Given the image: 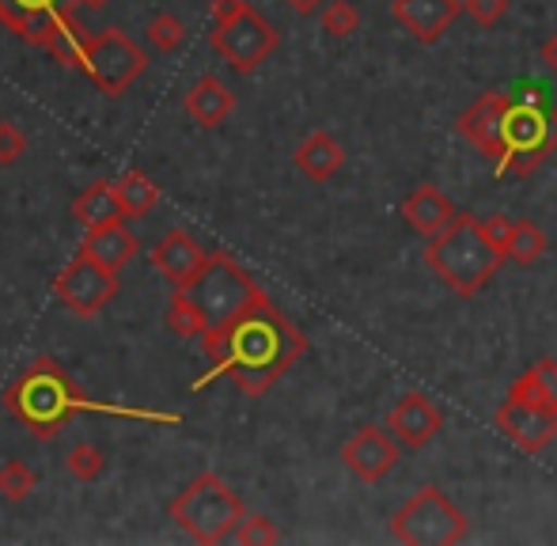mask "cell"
I'll list each match as a JSON object with an SVG mask.
<instances>
[{"label":"cell","instance_id":"1","mask_svg":"<svg viewBox=\"0 0 557 546\" xmlns=\"http://www.w3.org/2000/svg\"><path fill=\"white\" fill-rule=\"evenodd\" d=\"M201 349L216 376H227L243 395L258 399L308 353V338L258 288L235 315L201 334Z\"/></svg>","mask_w":557,"mask_h":546},{"label":"cell","instance_id":"2","mask_svg":"<svg viewBox=\"0 0 557 546\" xmlns=\"http://www.w3.org/2000/svg\"><path fill=\"white\" fill-rule=\"evenodd\" d=\"M425 266L433 270L455 296L470 300V296H478L493 277H497V270L505 266V255H500L497 244L485 236L482 216L459 213L441 236L429 239Z\"/></svg>","mask_w":557,"mask_h":546},{"label":"cell","instance_id":"3","mask_svg":"<svg viewBox=\"0 0 557 546\" xmlns=\"http://www.w3.org/2000/svg\"><path fill=\"white\" fill-rule=\"evenodd\" d=\"M247 509H243L239 494L221 479V474L206 471L171 501V520L201 546H216L232 539L235 528L243 524Z\"/></svg>","mask_w":557,"mask_h":546},{"label":"cell","instance_id":"4","mask_svg":"<svg viewBox=\"0 0 557 546\" xmlns=\"http://www.w3.org/2000/svg\"><path fill=\"white\" fill-rule=\"evenodd\" d=\"M500 160L497 175H531L539 163L557 148V111L543 107L539 99H512L505 111V134H500Z\"/></svg>","mask_w":557,"mask_h":546},{"label":"cell","instance_id":"5","mask_svg":"<svg viewBox=\"0 0 557 546\" xmlns=\"http://www.w3.org/2000/svg\"><path fill=\"white\" fill-rule=\"evenodd\" d=\"M470 532V520L441 486H421L391 517V535L406 546H455Z\"/></svg>","mask_w":557,"mask_h":546},{"label":"cell","instance_id":"6","mask_svg":"<svg viewBox=\"0 0 557 546\" xmlns=\"http://www.w3.org/2000/svg\"><path fill=\"white\" fill-rule=\"evenodd\" d=\"M69 65H76L103 96H122L133 80L148 69V58L125 30H103V35H76Z\"/></svg>","mask_w":557,"mask_h":546},{"label":"cell","instance_id":"7","mask_svg":"<svg viewBox=\"0 0 557 546\" xmlns=\"http://www.w3.org/2000/svg\"><path fill=\"white\" fill-rule=\"evenodd\" d=\"M84 402V395L73 387V380L58 369V364H42L30 376H23L20 384L8 392V407L15 410V418L27 421L38 436H50L65 425V418Z\"/></svg>","mask_w":557,"mask_h":546},{"label":"cell","instance_id":"8","mask_svg":"<svg viewBox=\"0 0 557 546\" xmlns=\"http://www.w3.org/2000/svg\"><path fill=\"white\" fill-rule=\"evenodd\" d=\"M76 4L81 0H0V23L23 42L53 50V58L69 65V53L76 42Z\"/></svg>","mask_w":557,"mask_h":546},{"label":"cell","instance_id":"9","mask_svg":"<svg viewBox=\"0 0 557 546\" xmlns=\"http://www.w3.org/2000/svg\"><path fill=\"white\" fill-rule=\"evenodd\" d=\"M277 42L281 35L273 30V23L250 4L239 15H232V20L213 23V50L221 53L235 73H255L277 50Z\"/></svg>","mask_w":557,"mask_h":546},{"label":"cell","instance_id":"10","mask_svg":"<svg viewBox=\"0 0 557 546\" xmlns=\"http://www.w3.org/2000/svg\"><path fill=\"white\" fill-rule=\"evenodd\" d=\"M255 293H258L255 277H250L243 266H235L224 251L209 255L206 273H201L198 285L190 288V296L209 315V326H216V323H224L227 315H235V311H239Z\"/></svg>","mask_w":557,"mask_h":546},{"label":"cell","instance_id":"11","mask_svg":"<svg viewBox=\"0 0 557 546\" xmlns=\"http://www.w3.org/2000/svg\"><path fill=\"white\" fill-rule=\"evenodd\" d=\"M53 293L73 315H96L117 296V273L81 251L53 277Z\"/></svg>","mask_w":557,"mask_h":546},{"label":"cell","instance_id":"12","mask_svg":"<svg viewBox=\"0 0 557 546\" xmlns=\"http://www.w3.org/2000/svg\"><path fill=\"white\" fill-rule=\"evenodd\" d=\"M403 444L391 436L387 425H360L349 440L342 444V463L364 486H380L391 471L398 467Z\"/></svg>","mask_w":557,"mask_h":546},{"label":"cell","instance_id":"13","mask_svg":"<svg viewBox=\"0 0 557 546\" xmlns=\"http://www.w3.org/2000/svg\"><path fill=\"white\" fill-rule=\"evenodd\" d=\"M493 425L508 436L520 451L539 456L557 436V402H523L508 395L493 413Z\"/></svg>","mask_w":557,"mask_h":546},{"label":"cell","instance_id":"14","mask_svg":"<svg viewBox=\"0 0 557 546\" xmlns=\"http://www.w3.org/2000/svg\"><path fill=\"white\" fill-rule=\"evenodd\" d=\"M152 266L160 270V277L168 281L175 293H190L209 266V255L190 232L171 228L168 236L152 247Z\"/></svg>","mask_w":557,"mask_h":546},{"label":"cell","instance_id":"15","mask_svg":"<svg viewBox=\"0 0 557 546\" xmlns=\"http://www.w3.org/2000/svg\"><path fill=\"white\" fill-rule=\"evenodd\" d=\"M512 103V96L505 91H482L467 111L455 119V134L478 148L490 160H500V134H505V111Z\"/></svg>","mask_w":557,"mask_h":546},{"label":"cell","instance_id":"16","mask_svg":"<svg viewBox=\"0 0 557 546\" xmlns=\"http://www.w3.org/2000/svg\"><path fill=\"white\" fill-rule=\"evenodd\" d=\"M387 429L403 448L418 451L425 444H433L444 429V410L436 407L429 395L406 392L403 399H395V407L387 410Z\"/></svg>","mask_w":557,"mask_h":546},{"label":"cell","instance_id":"17","mask_svg":"<svg viewBox=\"0 0 557 546\" xmlns=\"http://www.w3.org/2000/svg\"><path fill=\"white\" fill-rule=\"evenodd\" d=\"M462 12V0H391V15L395 23L413 35L421 46H433L447 35Z\"/></svg>","mask_w":557,"mask_h":546},{"label":"cell","instance_id":"18","mask_svg":"<svg viewBox=\"0 0 557 546\" xmlns=\"http://www.w3.org/2000/svg\"><path fill=\"white\" fill-rule=\"evenodd\" d=\"M455 216H459L455 201L447 198L441 186H433V183L413 186V190L403 198V221L410 224L418 236H425V239L441 236V232L455 221Z\"/></svg>","mask_w":557,"mask_h":546},{"label":"cell","instance_id":"19","mask_svg":"<svg viewBox=\"0 0 557 546\" xmlns=\"http://www.w3.org/2000/svg\"><path fill=\"white\" fill-rule=\"evenodd\" d=\"M293 163L311 183H331L337 171L345 167V148L337 145V137L326 134V129H311V134L296 145Z\"/></svg>","mask_w":557,"mask_h":546},{"label":"cell","instance_id":"20","mask_svg":"<svg viewBox=\"0 0 557 546\" xmlns=\"http://www.w3.org/2000/svg\"><path fill=\"white\" fill-rule=\"evenodd\" d=\"M183 107L198 126L216 129V126H224L227 114L235 111V96L221 76H201V80H194V88L186 91Z\"/></svg>","mask_w":557,"mask_h":546},{"label":"cell","instance_id":"21","mask_svg":"<svg viewBox=\"0 0 557 546\" xmlns=\"http://www.w3.org/2000/svg\"><path fill=\"white\" fill-rule=\"evenodd\" d=\"M73 216L81 221L84 232H96V228H107V224L125 221V209H122V201H117L114 183H91L88 190L73 201Z\"/></svg>","mask_w":557,"mask_h":546},{"label":"cell","instance_id":"22","mask_svg":"<svg viewBox=\"0 0 557 546\" xmlns=\"http://www.w3.org/2000/svg\"><path fill=\"white\" fill-rule=\"evenodd\" d=\"M84 255H91L96 262H103L107 270H122L125 262H133V255H137V239H133V232L125 228L122 221L117 224H107V228H96L84 236Z\"/></svg>","mask_w":557,"mask_h":546},{"label":"cell","instance_id":"23","mask_svg":"<svg viewBox=\"0 0 557 546\" xmlns=\"http://www.w3.org/2000/svg\"><path fill=\"white\" fill-rule=\"evenodd\" d=\"M546 247H550V239L535 221H512L505 239V259L516 262V266H535L546 255Z\"/></svg>","mask_w":557,"mask_h":546},{"label":"cell","instance_id":"24","mask_svg":"<svg viewBox=\"0 0 557 546\" xmlns=\"http://www.w3.org/2000/svg\"><path fill=\"white\" fill-rule=\"evenodd\" d=\"M117 201H122L125 216H148L156 206H160V186L145 175V171H125L114 183Z\"/></svg>","mask_w":557,"mask_h":546},{"label":"cell","instance_id":"25","mask_svg":"<svg viewBox=\"0 0 557 546\" xmlns=\"http://www.w3.org/2000/svg\"><path fill=\"white\" fill-rule=\"evenodd\" d=\"M508 395L523 402H557V361L543 357L535 369H528L523 376L512 380Z\"/></svg>","mask_w":557,"mask_h":546},{"label":"cell","instance_id":"26","mask_svg":"<svg viewBox=\"0 0 557 546\" xmlns=\"http://www.w3.org/2000/svg\"><path fill=\"white\" fill-rule=\"evenodd\" d=\"M168 326L178 338H201L209 331V315L190 293H171L168 300Z\"/></svg>","mask_w":557,"mask_h":546},{"label":"cell","instance_id":"27","mask_svg":"<svg viewBox=\"0 0 557 546\" xmlns=\"http://www.w3.org/2000/svg\"><path fill=\"white\" fill-rule=\"evenodd\" d=\"M319 20H323V30L331 38H352L360 30V12H357V4L352 0H326L323 4V12H319Z\"/></svg>","mask_w":557,"mask_h":546},{"label":"cell","instance_id":"28","mask_svg":"<svg viewBox=\"0 0 557 546\" xmlns=\"http://www.w3.org/2000/svg\"><path fill=\"white\" fill-rule=\"evenodd\" d=\"M35 486H38V474L30 471L23 459H8V463L0 467V497H4V501H23V497H30Z\"/></svg>","mask_w":557,"mask_h":546},{"label":"cell","instance_id":"29","mask_svg":"<svg viewBox=\"0 0 557 546\" xmlns=\"http://www.w3.org/2000/svg\"><path fill=\"white\" fill-rule=\"evenodd\" d=\"M65 467L76 482H96L99 474L107 471V456H103V448H96V444H76V448L69 451Z\"/></svg>","mask_w":557,"mask_h":546},{"label":"cell","instance_id":"30","mask_svg":"<svg viewBox=\"0 0 557 546\" xmlns=\"http://www.w3.org/2000/svg\"><path fill=\"white\" fill-rule=\"evenodd\" d=\"M148 42L156 46V50H163V53H171V50H178L183 46V38H186V27H183V20H175L171 12H160L152 23H148Z\"/></svg>","mask_w":557,"mask_h":546},{"label":"cell","instance_id":"31","mask_svg":"<svg viewBox=\"0 0 557 546\" xmlns=\"http://www.w3.org/2000/svg\"><path fill=\"white\" fill-rule=\"evenodd\" d=\"M277 539H281V532L273 528L270 517H262V512H247L243 524L235 528V543H243V546H273Z\"/></svg>","mask_w":557,"mask_h":546},{"label":"cell","instance_id":"32","mask_svg":"<svg viewBox=\"0 0 557 546\" xmlns=\"http://www.w3.org/2000/svg\"><path fill=\"white\" fill-rule=\"evenodd\" d=\"M508 8H512V0H462V12H467L478 27H497L508 15Z\"/></svg>","mask_w":557,"mask_h":546},{"label":"cell","instance_id":"33","mask_svg":"<svg viewBox=\"0 0 557 546\" xmlns=\"http://www.w3.org/2000/svg\"><path fill=\"white\" fill-rule=\"evenodd\" d=\"M23 152H27V137H23V129L12 126V122H0V167H12Z\"/></svg>","mask_w":557,"mask_h":546},{"label":"cell","instance_id":"34","mask_svg":"<svg viewBox=\"0 0 557 546\" xmlns=\"http://www.w3.org/2000/svg\"><path fill=\"white\" fill-rule=\"evenodd\" d=\"M482 228H485V236L497 244V251L505 255V239H508V228H512V216H508V213H490V216H482Z\"/></svg>","mask_w":557,"mask_h":546},{"label":"cell","instance_id":"35","mask_svg":"<svg viewBox=\"0 0 557 546\" xmlns=\"http://www.w3.org/2000/svg\"><path fill=\"white\" fill-rule=\"evenodd\" d=\"M247 8V0H213V23H224L232 15H239Z\"/></svg>","mask_w":557,"mask_h":546},{"label":"cell","instance_id":"36","mask_svg":"<svg viewBox=\"0 0 557 546\" xmlns=\"http://www.w3.org/2000/svg\"><path fill=\"white\" fill-rule=\"evenodd\" d=\"M539 61L546 65V73H554L557 76V30L550 38H546L543 46H539Z\"/></svg>","mask_w":557,"mask_h":546},{"label":"cell","instance_id":"37","mask_svg":"<svg viewBox=\"0 0 557 546\" xmlns=\"http://www.w3.org/2000/svg\"><path fill=\"white\" fill-rule=\"evenodd\" d=\"M293 12H300V15H315V12H323V4L326 0H285Z\"/></svg>","mask_w":557,"mask_h":546},{"label":"cell","instance_id":"38","mask_svg":"<svg viewBox=\"0 0 557 546\" xmlns=\"http://www.w3.org/2000/svg\"><path fill=\"white\" fill-rule=\"evenodd\" d=\"M81 4H84V8H107L111 0H81Z\"/></svg>","mask_w":557,"mask_h":546}]
</instances>
